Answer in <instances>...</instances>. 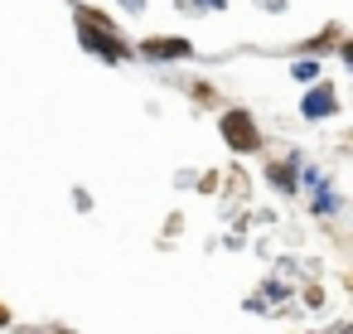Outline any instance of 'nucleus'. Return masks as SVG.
<instances>
[{"mask_svg": "<svg viewBox=\"0 0 353 334\" xmlns=\"http://www.w3.org/2000/svg\"><path fill=\"white\" fill-rule=\"evenodd\" d=\"M78 39L88 44V49H97L102 59H126V44L112 35V20L107 15H97V10H78Z\"/></svg>", "mask_w": 353, "mask_h": 334, "instance_id": "f257e3e1", "label": "nucleus"}, {"mask_svg": "<svg viewBox=\"0 0 353 334\" xmlns=\"http://www.w3.org/2000/svg\"><path fill=\"white\" fill-rule=\"evenodd\" d=\"M223 136H228L237 150H256V146H261V136H256V126H252L247 112H228V117H223Z\"/></svg>", "mask_w": 353, "mask_h": 334, "instance_id": "f03ea898", "label": "nucleus"}, {"mask_svg": "<svg viewBox=\"0 0 353 334\" xmlns=\"http://www.w3.org/2000/svg\"><path fill=\"white\" fill-rule=\"evenodd\" d=\"M141 54L145 59H189V44L184 39H145Z\"/></svg>", "mask_w": 353, "mask_h": 334, "instance_id": "7ed1b4c3", "label": "nucleus"}, {"mask_svg": "<svg viewBox=\"0 0 353 334\" xmlns=\"http://www.w3.org/2000/svg\"><path fill=\"white\" fill-rule=\"evenodd\" d=\"M329 112H334V92L329 88H319V92L305 97V117H329Z\"/></svg>", "mask_w": 353, "mask_h": 334, "instance_id": "20e7f679", "label": "nucleus"}, {"mask_svg": "<svg viewBox=\"0 0 353 334\" xmlns=\"http://www.w3.org/2000/svg\"><path fill=\"white\" fill-rule=\"evenodd\" d=\"M271 179H276V184H281V189H290V170H285V165H281V170H276V165H271Z\"/></svg>", "mask_w": 353, "mask_h": 334, "instance_id": "39448f33", "label": "nucleus"}, {"mask_svg": "<svg viewBox=\"0 0 353 334\" xmlns=\"http://www.w3.org/2000/svg\"><path fill=\"white\" fill-rule=\"evenodd\" d=\"M0 324H6V305H0Z\"/></svg>", "mask_w": 353, "mask_h": 334, "instance_id": "423d86ee", "label": "nucleus"}]
</instances>
